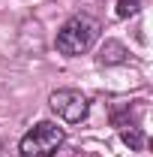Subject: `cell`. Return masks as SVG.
<instances>
[{"label": "cell", "mask_w": 153, "mask_h": 157, "mask_svg": "<svg viewBox=\"0 0 153 157\" xmlns=\"http://www.w3.org/2000/svg\"><path fill=\"white\" fill-rule=\"evenodd\" d=\"M99 30H102V27H99V21H96L93 15H72V18L57 30L54 45H57V52L63 58H78V55L90 52L96 45Z\"/></svg>", "instance_id": "obj_1"}, {"label": "cell", "mask_w": 153, "mask_h": 157, "mask_svg": "<svg viewBox=\"0 0 153 157\" xmlns=\"http://www.w3.org/2000/svg\"><path fill=\"white\" fill-rule=\"evenodd\" d=\"M66 142L63 127H57L54 121H39L36 127H30L18 142L21 157H54V151H60V145Z\"/></svg>", "instance_id": "obj_2"}, {"label": "cell", "mask_w": 153, "mask_h": 157, "mask_svg": "<svg viewBox=\"0 0 153 157\" xmlns=\"http://www.w3.org/2000/svg\"><path fill=\"white\" fill-rule=\"evenodd\" d=\"M48 106H51V112L60 115L66 124H81V121L87 118V109H90L87 97H84L81 91H72V88L54 91V94L48 97Z\"/></svg>", "instance_id": "obj_3"}, {"label": "cell", "mask_w": 153, "mask_h": 157, "mask_svg": "<svg viewBox=\"0 0 153 157\" xmlns=\"http://www.w3.org/2000/svg\"><path fill=\"white\" fill-rule=\"evenodd\" d=\"M120 60H126V48L114 42V39H108L105 45H102V55H99V63L102 67H111V63H120Z\"/></svg>", "instance_id": "obj_4"}, {"label": "cell", "mask_w": 153, "mask_h": 157, "mask_svg": "<svg viewBox=\"0 0 153 157\" xmlns=\"http://www.w3.org/2000/svg\"><path fill=\"white\" fill-rule=\"evenodd\" d=\"M141 6H138V0H117V15L120 18H129V15H135Z\"/></svg>", "instance_id": "obj_5"}, {"label": "cell", "mask_w": 153, "mask_h": 157, "mask_svg": "<svg viewBox=\"0 0 153 157\" xmlns=\"http://www.w3.org/2000/svg\"><path fill=\"white\" fill-rule=\"evenodd\" d=\"M123 142L132 145V148H141V145H144V136H141L135 127H129V130H123Z\"/></svg>", "instance_id": "obj_6"}, {"label": "cell", "mask_w": 153, "mask_h": 157, "mask_svg": "<svg viewBox=\"0 0 153 157\" xmlns=\"http://www.w3.org/2000/svg\"><path fill=\"white\" fill-rule=\"evenodd\" d=\"M0 151H3V145H0Z\"/></svg>", "instance_id": "obj_7"}]
</instances>
